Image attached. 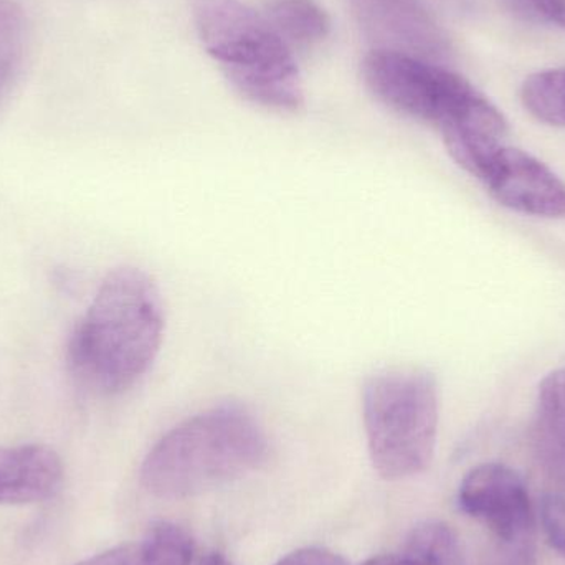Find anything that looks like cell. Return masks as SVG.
<instances>
[{"mask_svg": "<svg viewBox=\"0 0 565 565\" xmlns=\"http://www.w3.org/2000/svg\"><path fill=\"white\" fill-rule=\"evenodd\" d=\"M162 335L164 305L158 285L139 268H116L70 338V369L95 394H122L148 374Z\"/></svg>", "mask_w": 565, "mask_h": 565, "instance_id": "obj_1", "label": "cell"}, {"mask_svg": "<svg viewBox=\"0 0 565 565\" xmlns=\"http://www.w3.org/2000/svg\"><path fill=\"white\" fill-rule=\"evenodd\" d=\"M267 455V435L248 408L215 405L175 425L152 447L141 483L152 497L184 500L252 473Z\"/></svg>", "mask_w": 565, "mask_h": 565, "instance_id": "obj_2", "label": "cell"}, {"mask_svg": "<svg viewBox=\"0 0 565 565\" xmlns=\"http://www.w3.org/2000/svg\"><path fill=\"white\" fill-rule=\"evenodd\" d=\"M192 19L202 45L245 99L277 111L301 108L291 49L265 15L241 0H192Z\"/></svg>", "mask_w": 565, "mask_h": 565, "instance_id": "obj_3", "label": "cell"}, {"mask_svg": "<svg viewBox=\"0 0 565 565\" xmlns=\"http://www.w3.org/2000/svg\"><path fill=\"white\" fill-rule=\"evenodd\" d=\"M369 455L385 480H404L430 467L437 445L438 387L415 369L377 372L362 388Z\"/></svg>", "mask_w": 565, "mask_h": 565, "instance_id": "obj_4", "label": "cell"}, {"mask_svg": "<svg viewBox=\"0 0 565 565\" xmlns=\"http://www.w3.org/2000/svg\"><path fill=\"white\" fill-rule=\"evenodd\" d=\"M365 85L388 108L438 129L480 98L470 82L437 63L387 50L365 56Z\"/></svg>", "mask_w": 565, "mask_h": 565, "instance_id": "obj_5", "label": "cell"}, {"mask_svg": "<svg viewBox=\"0 0 565 565\" xmlns=\"http://www.w3.org/2000/svg\"><path fill=\"white\" fill-rule=\"evenodd\" d=\"M458 504L508 546H523L533 531V507L526 484L507 465L475 467L461 481Z\"/></svg>", "mask_w": 565, "mask_h": 565, "instance_id": "obj_6", "label": "cell"}, {"mask_svg": "<svg viewBox=\"0 0 565 565\" xmlns=\"http://www.w3.org/2000/svg\"><path fill=\"white\" fill-rule=\"evenodd\" d=\"M354 7L374 50L430 63L441 62L450 53L447 36L418 0H354Z\"/></svg>", "mask_w": 565, "mask_h": 565, "instance_id": "obj_7", "label": "cell"}, {"mask_svg": "<svg viewBox=\"0 0 565 565\" xmlns=\"http://www.w3.org/2000/svg\"><path fill=\"white\" fill-rule=\"evenodd\" d=\"M481 182L503 207L533 217L565 218V182L521 149L501 148Z\"/></svg>", "mask_w": 565, "mask_h": 565, "instance_id": "obj_8", "label": "cell"}, {"mask_svg": "<svg viewBox=\"0 0 565 565\" xmlns=\"http://www.w3.org/2000/svg\"><path fill=\"white\" fill-rule=\"evenodd\" d=\"M451 158L481 181L508 135V122L483 95L440 128Z\"/></svg>", "mask_w": 565, "mask_h": 565, "instance_id": "obj_9", "label": "cell"}, {"mask_svg": "<svg viewBox=\"0 0 565 565\" xmlns=\"http://www.w3.org/2000/svg\"><path fill=\"white\" fill-rule=\"evenodd\" d=\"M63 465L43 445L0 447V504H26L46 500L58 490Z\"/></svg>", "mask_w": 565, "mask_h": 565, "instance_id": "obj_10", "label": "cell"}, {"mask_svg": "<svg viewBox=\"0 0 565 565\" xmlns=\"http://www.w3.org/2000/svg\"><path fill=\"white\" fill-rule=\"evenodd\" d=\"M534 434L544 460L556 468L565 467V367L541 381Z\"/></svg>", "mask_w": 565, "mask_h": 565, "instance_id": "obj_11", "label": "cell"}, {"mask_svg": "<svg viewBox=\"0 0 565 565\" xmlns=\"http://www.w3.org/2000/svg\"><path fill=\"white\" fill-rule=\"evenodd\" d=\"M264 15L289 49L316 45L331 32V20L316 0H268Z\"/></svg>", "mask_w": 565, "mask_h": 565, "instance_id": "obj_12", "label": "cell"}, {"mask_svg": "<svg viewBox=\"0 0 565 565\" xmlns=\"http://www.w3.org/2000/svg\"><path fill=\"white\" fill-rule=\"evenodd\" d=\"M402 551L417 565H465L457 533L440 521H425L415 526Z\"/></svg>", "mask_w": 565, "mask_h": 565, "instance_id": "obj_13", "label": "cell"}, {"mask_svg": "<svg viewBox=\"0 0 565 565\" xmlns=\"http://www.w3.org/2000/svg\"><path fill=\"white\" fill-rule=\"evenodd\" d=\"M524 108L556 128H565V68L534 73L521 88Z\"/></svg>", "mask_w": 565, "mask_h": 565, "instance_id": "obj_14", "label": "cell"}, {"mask_svg": "<svg viewBox=\"0 0 565 565\" xmlns=\"http://www.w3.org/2000/svg\"><path fill=\"white\" fill-rule=\"evenodd\" d=\"M26 20L13 0H0V96L7 92L22 63Z\"/></svg>", "mask_w": 565, "mask_h": 565, "instance_id": "obj_15", "label": "cell"}, {"mask_svg": "<svg viewBox=\"0 0 565 565\" xmlns=\"http://www.w3.org/2000/svg\"><path fill=\"white\" fill-rule=\"evenodd\" d=\"M76 565H159L148 537L139 543L122 544Z\"/></svg>", "mask_w": 565, "mask_h": 565, "instance_id": "obj_16", "label": "cell"}, {"mask_svg": "<svg viewBox=\"0 0 565 565\" xmlns=\"http://www.w3.org/2000/svg\"><path fill=\"white\" fill-rule=\"evenodd\" d=\"M541 521L551 547L565 559V497L547 494L541 504Z\"/></svg>", "mask_w": 565, "mask_h": 565, "instance_id": "obj_17", "label": "cell"}, {"mask_svg": "<svg viewBox=\"0 0 565 565\" xmlns=\"http://www.w3.org/2000/svg\"><path fill=\"white\" fill-rule=\"evenodd\" d=\"M275 565H348L338 554L319 547L295 551Z\"/></svg>", "mask_w": 565, "mask_h": 565, "instance_id": "obj_18", "label": "cell"}, {"mask_svg": "<svg viewBox=\"0 0 565 565\" xmlns=\"http://www.w3.org/2000/svg\"><path fill=\"white\" fill-rule=\"evenodd\" d=\"M530 3L551 22L565 29V0H530Z\"/></svg>", "mask_w": 565, "mask_h": 565, "instance_id": "obj_19", "label": "cell"}, {"mask_svg": "<svg viewBox=\"0 0 565 565\" xmlns=\"http://www.w3.org/2000/svg\"><path fill=\"white\" fill-rule=\"evenodd\" d=\"M361 565H417L404 551L397 554H384V556L372 557Z\"/></svg>", "mask_w": 565, "mask_h": 565, "instance_id": "obj_20", "label": "cell"}, {"mask_svg": "<svg viewBox=\"0 0 565 565\" xmlns=\"http://www.w3.org/2000/svg\"><path fill=\"white\" fill-rule=\"evenodd\" d=\"M199 565H232L228 563L227 559H225L224 556H221V554H209V556H205L204 559L199 563Z\"/></svg>", "mask_w": 565, "mask_h": 565, "instance_id": "obj_21", "label": "cell"}]
</instances>
